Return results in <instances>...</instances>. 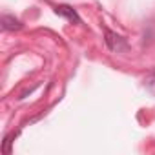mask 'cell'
<instances>
[{
	"label": "cell",
	"mask_w": 155,
	"mask_h": 155,
	"mask_svg": "<svg viewBox=\"0 0 155 155\" xmlns=\"http://www.w3.org/2000/svg\"><path fill=\"white\" fill-rule=\"evenodd\" d=\"M104 37H106L104 42H106V46H108L111 51L120 53V51H126V49H128V42H126L124 37H120V35H117V33H113V31H110V29H106Z\"/></svg>",
	"instance_id": "cell-1"
},
{
	"label": "cell",
	"mask_w": 155,
	"mask_h": 155,
	"mask_svg": "<svg viewBox=\"0 0 155 155\" xmlns=\"http://www.w3.org/2000/svg\"><path fill=\"white\" fill-rule=\"evenodd\" d=\"M55 11H57V15L66 17L68 20H71V22H75V24H81V17L77 15V11H75L71 6L62 4V6H57V8H55Z\"/></svg>",
	"instance_id": "cell-2"
},
{
	"label": "cell",
	"mask_w": 155,
	"mask_h": 155,
	"mask_svg": "<svg viewBox=\"0 0 155 155\" xmlns=\"http://www.w3.org/2000/svg\"><path fill=\"white\" fill-rule=\"evenodd\" d=\"M2 28L4 29H9V31H15V29H20L22 28V22L18 18H15V17L6 15V17H2Z\"/></svg>",
	"instance_id": "cell-3"
},
{
	"label": "cell",
	"mask_w": 155,
	"mask_h": 155,
	"mask_svg": "<svg viewBox=\"0 0 155 155\" xmlns=\"http://www.w3.org/2000/svg\"><path fill=\"white\" fill-rule=\"evenodd\" d=\"M146 88H148V90L155 95V69H153V71L146 77Z\"/></svg>",
	"instance_id": "cell-4"
}]
</instances>
